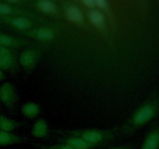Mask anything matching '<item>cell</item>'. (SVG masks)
I'll return each mask as SVG.
<instances>
[{"label": "cell", "instance_id": "6da1fadb", "mask_svg": "<svg viewBox=\"0 0 159 149\" xmlns=\"http://www.w3.org/2000/svg\"><path fill=\"white\" fill-rule=\"evenodd\" d=\"M159 115V93L153 91L123 124L116 127L118 136L127 137L153 120Z\"/></svg>", "mask_w": 159, "mask_h": 149}, {"label": "cell", "instance_id": "7a4b0ae2", "mask_svg": "<svg viewBox=\"0 0 159 149\" xmlns=\"http://www.w3.org/2000/svg\"><path fill=\"white\" fill-rule=\"evenodd\" d=\"M53 132L57 135L75 136L85 140L89 143L105 146L118 138L116 127L107 129L79 128V129H55Z\"/></svg>", "mask_w": 159, "mask_h": 149}, {"label": "cell", "instance_id": "3957f363", "mask_svg": "<svg viewBox=\"0 0 159 149\" xmlns=\"http://www.w3.org/2000/svg\"><path fill=\"white\" fill-rule=\"evenodd\" d=\"M43 54V49L37 45L26 47L19 55L20 66L25 72L30 74L37 67Z\"/></svg>", "mask_w": 159, "mask_h": 149}, {"label": "cell", "instance_id": "277c9868", "mask_svg": "<svg viewBox=\"0 0 159 149\" xmlns=\"http://www.w3.org/2000/svg\"><path fill=\"white\" fill-rule=\"evenodd\" d=\"M0 16H23L30 18L44 25H48V21L43 16L26 7L12 6L6 1H0Z\"/></svg>", "mask_w": 159, "mask_h": 149}, {"label": "cell", "instance_id": "5b68a950", "mask_svg": "<svg viewBox=\"0 0 159 149\" xmlns=\"http://www.w3.org/2000/svg\"><path fill=\"white\" fill-rule=\"evenodd\" d=\"M19 56L14 49L0 46V69L16 75L20 71Z\"/></svg>", "mask_w": 159, "mask_h": 149}, {"label": "cell", "instance_id": "8992f818", "mask_svg": "<svg viewBox=\"0 0 159 149\" xmlns=\"http://www.w3.org/2000/svg\"><path fill=\"white\" fill-rule=\"evenodd\" d=\"M21 36L39 42H51L57 38V32L51 25L40 26L28 30L18 32Z\"/></svg>", "mask_w": 159, "mask_h": 149}, {"label": "cell", "instance_id": "52a82bcc", "mask_svg": "<svg viewBox=\"0 0 159 149\" xmlns=\"http://www.w3.org/2000/svg\"><path fill=\"white\" fill-rule=\"evenodd\" d=\"M0 23L16 29L17 32L28 30L40 26H46L40 22L23 16H0Z\"/></svg>", "mask_w": 159, "mask_h": 149}, {"label": "cell", "instance_id": "ba28073f", "mask_svg": "<svg viewBox=\"0 0 159 149\" xmlns=\"http://www.w3.org/2000/svg\"><path fill=\"white\" fill-rule=\"evenodd\" d=\"M18 102L19 96L15 86L9 82H4L0 86V103L11 113H14Z\"/></svg>", "mask_w": 159, "mask_h": 149}, {"label": "cell", "instance_id": "9c48e42d", "mask_svg": "<svg viewBox=\"0 0 159 149\" xmlns=\"http://www.w3.org/2000/svg\"><path fill=\"white\" fill-rule=\"evenodd\" d=\"M34 45H36L35 42L27 38L16 37L9 34H0V46L15 50L17 48L28 47Z\"/></svg>", "mask_w": 159, "mask_h": 149}, {"label": "cell", "instance_id": "30bf717a", "mask_svg": "<svg viewBox=\"0 0 159 149\" xmlns=\"http://www.w3.org/2000/svg\"><path fill=\"white\" fill-rule=\"evenodd\" d=\"M55 141L60 144H65L70 146L73 149H96L102 146L93 144L85 141V140L75 136L68 135H58Z\"/></svg>", "mask_w": 159, "mask_h": 149}, {"label": "cell", "instance_id": "8fae6325", "mask_svg": "<svg viewBox=\"0 0 159 149\" xmlns=\"http://www.w3.org/2000/svg\"><path fill=\"white\" fill-rule=\"evenodd\" d=\"M141 149H159V122L152 124L148 130Z\"/></svg>", "mask_w": 159, "mask_h": 149}, {"label": "cell", "instance_id": "7c38bea8", "mask_svg": "<svg viewBox=\"0 0 159 149\" xmlns=\"http://www.w3.org/2000/svg\"><path fill=\"white\" fill-rule=\"evenodd\" d=\"M29 141V138L26 136L19 135L12 132L3 131L0 130V146H12L17 144H26Z\"/></svg>", "mask_w": 159, "mask_h": 149}, {"label": "cell", "instance_id": "4fadbf2b", "mask_svg": "<svg viewBox=\"0 0 159 149\" xmlns=\"http://www.w3.org/2000/svg\"><path fill=\"white\" fill-rule=\"evenodd\" d=\"M33 6L41 13L52 16L59 15V8L55 2L51 1H34L31 2Z\"/></svg>", "mask_w": 159, "mask_h": 149}, {"label": "cell", "instance_id": "5bb4252c", "mask_svg": "<svg viewBox=\"0 0 159 149\" xmlns=\"http://www.w3.org/2000/svg\"><path fill=\"white\" fill-rule=\"evenodd\" d=\"M28 124L25 121L16 120L0 113V130L3 131L12 132L22 127H26Z\"/></svg>", "mask_w": 159, "mask_h": 149}, {"label": "cell", "instance_id": "9a60e30c", "mask_svg": "<svg viewBox=\"0 0 159 149\" xmlns=\"http://www.w3.org/2000/svg\"><path fill=\"white\" fill-rule=\"evenodd\" d=\"M49 131L48 121L43 118H40L33 124L31 135L36 138H44L49 135Z\"/></svg>", "mask_w": 159, "mask_h": 149}, {"label": "cell", "instance_id": "2e32d148", "mask_svg": "<svg viewBox=\"0 0 159 149\" xmlns=\"http://www.w3.org/2000/svg\"><path fill=\"white\" fill-rule=\"evenodd\" d=\"M20 112L24 117L27 119H34L40 114L41 108L37 102H26L21 106Z\"/></svg>", "mask_w": 159, "mask_h": 149}, {"label": "cell", "instance_id": "e0dca14e", "mask_svg": "<svg viewBox=\"0 0 159 149\" xmlns=\"http://www.w3.org/2000/svg\"><path fill=\"white\" fill-rule=\"evenodd\" d=\"M35 147L38 149H73L70 146L67 145L65 144H51V145H46V144H34Z\"/></svg>", "mask_w": 159, "mask_h": 149}, {"label": "cell", "instance_id": "ac0fdd59", "mask_svg": "<svg viewBox=\"0 0 159 149\" xmlns=\"http://www.w3.org/2000/svg\"><path fill=\"white\" fill-rule=\"evenodd\" d=\"M135 148V144L133 142L127 143V144H121V145L115 146V147H110L108 149H134Z\"/></svg>", "mask_w": 159, "mask_h": 149}, {"label": "cell", "instance_id": "d6986e66", "mask_svg": "<svg viewBox=\"0 0 159 149\" xmlns=\"http://www.w3.org/2000/svg\"><path fill=\"white\" fill-rule=\"evenodd\" d=\"M6 78V74H5V72L2 71V70L0 69V81L5 80Z\"/></svg>", "mask_w": 159, "mask_h": 149}, {"label": "cell", "instance_id": "ffe728a7", "mask_svg": "<svg viewBox=\"0 0 159 149\" xmlns=\"http://www.w3.org/2000/svg\"><path fill=\"white\" fill-rule=\"evenodd\" d=\"M0 110H1V103H0Z\"/></svg>", "mask_w": 159, "mask_h": 149}]
</instances>
